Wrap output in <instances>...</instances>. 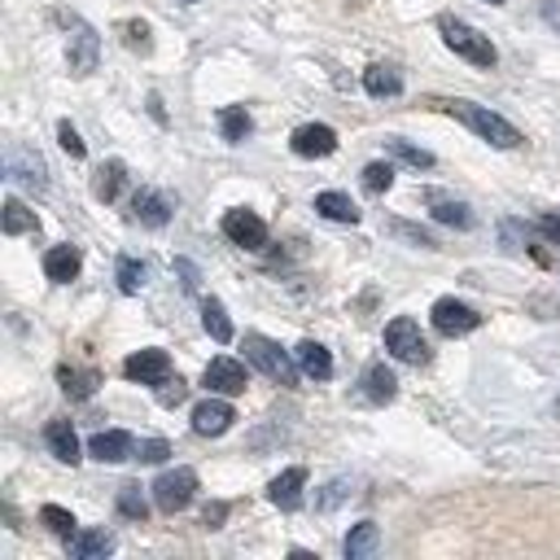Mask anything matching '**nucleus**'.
Returning <instances> with one entry per match:
<instances>
[{"mask_svg":"<svg viewBox=\"0 0 560 560\" xmlns=\"http://www.w3.org/2000/svg\"><path fill=\"white\" fill-rule=\"evenodd\" d=\"M57 140H61V149H66L70 158H83V153H88L83 140H79V131H74L70 122H57Z\"/></svg>","mask_w":560,"mask_h":560,"instance_id":"40","label":"nucleus"},{"mask_svg":"<svg viewBox=\"0 0 560 560\" xmlns=\"http://www.w3.org/2000/svg\"><path fill=\"white\" fill-rule=\"evenodd\" d=\"M114 280H118V289H122V293H140V289H144V280H149V267H144L140 258H118Z\"/></svg>","mask_w":560,"mask_h":560,"instance_id":"31","label":"nucleus"},{"mask_svg":"<svg viewBox=\"0 0 560 560\" xmlns=\"http://www.w3.org/2000/svg\"><path fill=\"white\" fill-rule=\"evenodd\" d=\"M389 153L402 158V162L416 166V171H429V166H433V153H429V149H416L411 140H398V136H389Z\"/></svg>","mask_w":560,"mask_h":560,"instance_id":"33","label":"nucleus"},{"mask_svg":"<svg viewBox=\"0 0 560 560\" xmlns=\"http://www.w3.org/2000/svg\"><path fill=\"white\" fill-rule=\"evenodd\" d=\"M175 271H179V284H184L188 293H197V284H201V271H197L188 258H175Z\"/></svg>","mask_w":560,"mask_h":560,"instance_id":"42","label":"nucleus"},{"mask_svg":"<svg viewBox=\"0 0 560 560\" xmlns=\"http://www.w3.org/2000/svg\"><path fill=\"white\" fill-rule=\"evenodd\" d=\"M232 420H236V411H232V402H223V398H206V402L192 407V429H197L201 438H219V433H228Z\"/></svg>","mask_w":560,"mask_h":560,"instance_id":"13","label":"nucleus"},{"mask_svg":"<svg viewBox=\"0 0 560 560\" xmlns=\"http://www.w3.org/2000/svg\"><path fill=\"white\" fill-rule=\"evenodd\" d=\"M79 267H83L79 245H52V249L44 254V276H48L52 284H70V280L79 276Z\"/></svg>","mask_w":560,"mask_h":560,"instance_id":"16","label":"nucleus"},{"mask_svg":"<svg viewBox=\"0 0 560 560\" xmlns=\"http://www.w3.org/2000/svg\"><path fill=\"white\" fill-rule=\"evenodd\" d=\"M201 324H206V332H210L219 346L232 341V319H228V311H223L219 298H206V302H201Z\"/></svg>","mask_w":560,"mask_h":560,"instance_id":"28","label":"nucleus"},{"mask_svg":"<svg viewBox=\"0 0 560 560\" xmlns=\"http://www.w3.org/2000/svg\"><path fill=\"white\" fill-rule=\"evenodd\" d=\"M429 206H433V219H438V223H451V228H472V223H477L464 201H451V197H442V192H429Z\"/></svg>","mask_w":560,"mask_h":560,"instance_id":"24","label":"nucleus"},{"mask_svg":"<svg viewBox=\"0 0 560 560\" xmlns=\"http://www.w3.org/2000/svg\"><path fill=\"white\" fill-rule=\"evenodd\" d=\"M122 31H127V48H136V52H149V48H153L144 22H122Z\"/></svg>","mask_w":560,"mask_h":560,"instance_id":"39","label":"nucleus"},{"mask_svg":"<svg viewBox=\"0 0 560 560\" xmlns=\"http://www.w3.org/2000/svg\"><path fill=\"white\" fill-rule=\"evenodd\" d=\"M363 394H368L372 402H389V398L398 394V381H394V372H389L385 363H372V368L363 372Z\"/></svg>","mask_w":560,"mask_h":560,"instance_id":"26","label":"nucleus"},{"mask_svg":"<svg viewBox=\"0 0 560 560\" xmlns=\"http://www.w3.org/2000/svg\"><path fill=\"white\" fill-rule=\"evenodd\" d=\"M389 232H394V236H402V241H411V245H420V249H438V241H433L424 228H416V223L394 219V223H389Z\"/></svg>","mask_w":560,"mask_h":560,"instance_id":"36","label":"nucleus"},{"mask_svg":"<svg viewBox=\"0 0 560 560\" xmlns=\"http://www.w3.org/2000/svg\"><path fill=\"white\" fill-rule=\"evenodd\" d=\"M122 184H127V166H122L118 158L101 162L96 175H92V192H96V201H114V197L122 192Z\"/></svg>","mask_w":560,"mask_h":560,"instance_id":"20","label":"nucleus"},{"mask_svg":"<svg viewBox=\"0 0 560 560\" xmlns=\"http://www.w3.org/2000/svg\"><path fill=\"white\" fill-rule=\"evenodd\" d=\"M464 127H472L481 140H490L494 149H516L521 144V131L508 122V118H499L494 109H486V105H472V101H451L446 105Z\"/></svg>","mask_w":560,"mask_h":560,"instance_id":"2","label":"nucleus"},{"mask_svg":"<svg viewBox=\"0 0 560 560\" xmlns=\"http://www.w3.org/2000/svg\"><path fill=\"white\" fill-rule=\"evenodd\" d=\"M39 521H44V525H48L57 538H66V542L79 534V521H74L66 508H57V503H44V508H39Z\"/></svg>","mask_w":560,"mask_h":560,"instance_id":"32","label":"nucleus"},{"mask_svg":"<svg viewBox=\"0 0 560 560\" xmlns=\"http://www.w3.org/2000/svg\"><path fill=\"white\" fill-rule=\"evenodd\" d=\"M315 210L332 223H359V206L346 192H315Z\"/></svg>","mask_w":560,"mask_h":560,"instance_id":"23","label":"nucleus"},{"mask_svg":"<svg viewBox=\"0 0 560 560\" xmlns=\"http://www.w3.org/2000/svg\"><path fill=\"white\" fill-rule=\"evenodd\" d=\"M490 4H503V0H490Z\"/></svg>","mask_w":560,"mask_h":560,"instance_id":"48","label":"nucleus"},{"mask_svg":"<svg viewBox=\"0 0 560 560\" xmlns=\"http://www.w3.org/2000/svg\"><path fill=\"white\" fill-rule=\"evenodd\" d=\"M302 486H306V468H284V472L267 486V499H271L280 512H298V508H302Z\"/></svg>","mask_w":560,"mask_h":560,"instance_id":"15","label":"nucleus"},{"mask_svg":"<svg viewBox=\"0 0 560 560\" xmlns=\"http://www.w3.org/2000/svg\"><path fill=\"white\" fill-rule=\"evenodd\" d=\"M0 223H4V232H9V236H26V232H39V219H35V210H26L18 197H4V214H0Z\"/></svg>","mask_w":560,"mask_h":560,"instance_id":"25","label":"nucleus"},{"mask_svg":"<svg viewBox=\"0 0 560 560\" xmlns=\"http://www.w3.org/2000/svg\"><path fill=\"white\" fill-rule=\"evenodd\" d=\"M57 381H61L66 398H74V402L92 398V394H96V385H101V376H96V372H79V368H70V363H61V368H57Z\"/></svg>","mask_w":560,"mask_h":560,"instance_id":"22","label":"nucleus"},{"mask_svg":"<svg viewBox=\"0 0 560 560\" xmlns=\"http://www.w3.org/2000/svg\"><path fill=\"white\" fill-rule=\"evenodd\" d=\"M376 542H381L376 521H359V525L346 534V556H350V560H363V556H372V551H376Z\"/></svg>","mask_w":560,"mask_h":560,"instance_id":"29","label":"nucleus"},{"mask_svg":"<svg viewBox=\"0 0 560 560\" xmlns=\"http://www.w3.org/2000/svg\"><path fill=\"white\" fill-rule=\"evenodd\" d=\"M223 236H228L232 245H241V249H262V245H267V223H262L254 210L236 206V210L223 214Z\"/></svg>","mask_w":560,"mask_h":560,"instance_id":"8","label":"nucleus"},{"mask_svg":"<svg viewBox=\"0 0 560 560\" xmlns=\"http://www.w3.org/2000/svg\"><path fill=\"white\" fill-rule=\"evenodd\" d=\"M219 131H223V140L241 144V140L254 131V118L245 114V105H223V109H219Z\"/></svg>","mask_w":560,"mask_h":560,"instance_id":"27","label":"nucleus"},{"mask_svg":"<svg viewBox=\"0 0 560 560\" xmlns=\"http://www.w3.org/2000/svg\"><path fill=\"white\" fill-rule=\"evenodd\" d=\"M131 219H136V223H144V228H166L171 206H166V197H162V192L140 188V192L131 197Z\"/></svg>","mask_w":560,"mask_h":560,"instance_id":"17","label":"nucleus"},{"mask_svg":"<svg viewBox=\"0 0 560 560\" xmlns=\"http://www.w3.org/2000/svg\"><path fill=\"white\" fill-rule=\"evenodd\" d=\"M149 114H153V118H158V122H166V109H162V96H158V92H153V96H149Z\"/></svg>","mask_w":560,"mask_h":560,"instance_id":"47","label":"nucleus"},{"mask_svg":"<svg viewBox=\"0 0 560 560\" xmlns=\"http://www.w3.org/2000/svg\"><path fill=\"white\" fill-rule=\"evenodd\" d=\"M538 232H542L551 245H560V210H547V214L538 219Z\"/></svg>","mask_w":560,"mask_h":560,"instance_id":"43","label":"nucleus"},{"mask_svg":"<svg viewBox=\"0 0 560 560\" xmlns=\"http://www.w3.org/2000/svg\"><path fill=\"white\" fill-rule=\"evenodd\" d=\"M499 232H503V245H508V249H525V241H529V232H525L521 223H512V219H503Z\"/></svg>","mask_w":560,"mask_h":560,"instance_id":"41","label":"nucleus"},{"mask_svg":"<svg viewBox=\"0 0 560 560\" xmlns=\"http://www.w3.org/2000/svg\"><path fill=\"white\" fill-rule=\"evenodd\" d=\"M66 57H70V74H92L96 70V61H101V39H96V31L88 26V22H79V18H70V44H66Z\"/></svg>","mask_w":560,"mask_h":560,"instance_id":"7","label":"nucleus"},{"mask_svg":"<svg viewBox=\"0 0 560 560\" xmlns=\"http://www.w3.org/2000/svg\"><path fill=\"white\" fill-rule=\"evenodd\" d=\"M389 184H394V166L389 162H368L363 166V188L368 192H385Z\"/></svg>","mask_w":560,"mask_h":560,"instance_id":"35","label":"nucleus"},{"mask_svg":"<svg viewBox=\"0 0 560 560\" xmlns=\"http://www.w3.org/2000/svg\"><path fill=\"white\" fill-rule=\"evenodd\" d=\"M184 398H188V381H184V376H166V381L158 385V402H162V407H179Z\"/></svg>","mask_w":560,"mask_h":560,"instance_id":"37","label":"nucleus"},{"mask_svg":"<svg viewBox=\"0 0 560 560\" xmlns=\"http://www.w3.org/2000/svg\"><path fill=\"white\" fill-rule=\"evenodd\" d=\"M363 88H368L372 96H398V92H402V79H398V70H389V66H368V70H363Z\"/></svg>","mask_w":560,"mask_h":560,"instance_id":"30","label":"nucleus"},{"mask_svg":"<svg viewBox=\"0 0 560 560\" xmlns=\"http://www.w3.org/2000/svg\"><path fill=\"white\" fill-rule=\"evenodd\" d=\"M201 381H206V389H210V394H223V398L245 394V368H241L236 359H228V354L210 359V363H206V372H201Z\"/></svg>","mask_w":560,"mask_h":560,"instance_id":"11","label":"nucleus"},{"mask_svg":"<svg viewBox=\"0 0 560 560\" xmlns=\"http://www.w3.org/2000/svg\"><path fill=\"white\" fill-rule=\"evenodd\" d=\"M245 359L262 372V376H271L276 385H298V359H289L271 337H262V332H245Z\"/></svg>","mask_w":560,"mask_h":560,"instance_id":"3","label":"nucleus"},{"mask_svg":"<svg viewBox=\"0 0 560 560\" xmlns=\"http://www.w3.org/2000/svg\"><path fill=\"white\" fill-rule=\"evenodd\" d=\"M166 455H171V446H166L162 438H149V442L136 446V459H140V464H162Z\"/></svg>","mask_w":560,"mask_h":560,"instance_id":"38","label":"nucleus"},{"mask_svg":"<svg viewBox=\"0 0 560 560\" xmlns=\"http://www.w3.org/2000/svg\"><path fill=\"white\" fill-rule=\"evenodd\" d=\"M118 512H122L127 521H144V516H149L144 490H140V486H122V490H118Z\"/></svg>","mask_w":560,"mask_h":560,"instance_id":"34","label":"nucleus"},{"mask_svg":"<svg viewBox=\"0 0 560 560\" xmlns=\"http://www.w3.org/2000/svg\"><path fill=\"white\" fill-rule=\"evenodd\" d=\"M298 368H302L306 376H315V381H328V376H332V354H328V346L302 341V346H298Z\"/></svg>","mask_w":560,"mask_h":560,"instance_id":"21","label":"nucleus"},{"mask_svg":"<svg viewBox=\"0 0 560 560\" xmlns=\"http://www.w3.org/2000/svg\"><path fill=\"white\" fill-rule=\"evenodd\" d=\"M289 149H293L298 158H328V153L337 149V131H332V127H324V122H306V127H298V131H293Z\"/></svg>","mask_w":560,"mask_h":560,"instance_id":"12","label":"nucleus"},{"mask_svg":"<svg viewBox=\"0 0 560 560\" xmlns=\"http://www.w3.org/2000/svg\"><path fill=\"white\" fill-rule=\"evenodd\" d=\"M341 499H346V481H332V486H328V494H319V508L328 512V508H337Z\"/></svg>","mask_w":560,"mask_h":560,"instance_id":"45","label":"nucleus"},{"mask_svg":"<svg viewBox=\"0 0 560 560\" xmlns=\"http://www.w3.org/2000/svg\"><path fill=\"white\" fill-rule=\"evenodd\" d=\"M223 516H228V503H206L201 525H206V529H219V525H223Z\"/></svg>","mask_w":560,"mask_h":560,"instance_id":"44","label":"nucleus"},{"mask_svg":"<svg viewBox=\"0 0 560 560\" xmlns=\"http://www.w3.org/2000/svg\"><path fill=\"white\" fill-rule=\"evenodd\" d=\"M429 315H433V328H438L442 337H464V332H472V328L481 324V315H477L472 306L455 302V298H438Z\"/></svg>","mask_w":560,"mask_h":560,"instance_id":"9","label":"nucleus"},{"mask_svg":"<svg viewBox=\"0 0 560 560\" xmlns=\"http://www.w3.org/2000/svg\"><path fill=\"white\" fill-rule=\"evenodd\" d=\"M114 551V534L109 529H79L70 538V560H101Z\"/></svg>","mask_w":560,"mask_h":560,"instance_id":"19","label":"nucleus"},{"mask_svg":"<svg viewBox=\"0 0 560 560\" xmlns=\"http://www.w3.org/2000/svg\"><path fill=\"white\" fill-rule=\"evenodd\" d=\"M44 442H48V451L61 464H79V438H74V424L70 420H48L44 424Z\"/></svg>","mask_w":560,"mask_h":560,"instance_id":"18","label":"nucleus"},{"mask_svg":"<svg viewBox=\"0 0 560 560\" xmlns=\"http://www.w3.org/2000/svg\"><path fill=\"white\" fill-rule=\"evenodd\" d=\"M4 175L26 184V188H35V192L48 188V166H44V158L31 144H9L4 149Z\"/></svg>","mask_w":560,"mask_h":560,"instance_id":"6","label":"nucleus"},{"mask_svg":"<svg viewBox=\"0 0 560 560\" xmlns=\"http://www.w3.org/2000/svg\"><path fill=\"white\" fill-rule=\"evenodd\" d=\"M385 350H389L394 359H402V363H416V368L429 363V341H424L420 324L407 319V315L389 319V328H385Z\"/></svg>","mask_w":560,"mask_h":560,"instance_id":"5","label":"nucleus"},{"mask_svg":"<svg viewBox=\"0 0 560 560\" xmlns=\"http://www.w3.org/2000/svg\"><path fill=\"white\" fill-rule=\"evenodd\" d=\"M88 455L101 459V464H122V459H136V442L122 429H105V433H96L88 442Z\"/></svg>","mask_w":560,"mask_h":560,"instance_id":"14","label":"nucleus"},{"mask_svg":"<svg viewBox=\"0 0 560 560\" xmlns=\"http://www.w3.org/2000/svg\"><path fill=\"white\" fill-rule=\"evenodd\" d=\"M438 31H442V39H446V48H451L455 57H464V61H472V66H486V70L499 61L490 35H481L477 26H468V22L451 18V13H442V18H438Z\"/></svg>","mask_w":560,"mask_h":560,"instance_id":"1","label":"nucleus"},{"mask_svg":"<svg viewBox=\"0 0 560 560\" xmlns=\"http://www.w3.org/2000/svg\"><path fill=\"white\" fill-rule=\"evenodd\" d=\"M149 490H153L158 512L175 516V512H184V508L192 503V494H197V472H192V468H166Z\"/></svg>","mask_w":560,"mask_h":560,"instance_id":"4","label":"nucleus"},{"mask_svg":"<svg viewBox=\"0 0 560 560\" xmlns=\"http://www.w3.org/2000/svg\"><path fill=\"white\" fill-rule=\"evenodd\" d=\"M542 18H547L551 26H560V0H542Z\"/></svg>","mask_w":560,"mask_h":560,"instance_id":"46","label":"nucleus"},{"mask_svg":"<svg viewBox=\"0 0 560 560\" xmlns=\"http://www.w3.org/2000/svg\"><path fill=\"white\" fill-rule=\"evenodd\" d=\"M122 372H127L131 381H140V385H162V381L171 376V354H166V350H158V346L136 350V354H127Z\"/></svg>","mask_w":560,"mask_h":560,"instance_id":"10","label":"nucleus"}]
</instances>
